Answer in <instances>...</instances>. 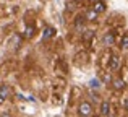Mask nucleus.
<instances>
[{"label":"nucleus","instance_id":"39448f33","mask_svg":"<svg viewBox=\"0 0 128 117\" xmlns=\"http://www.w3.org/2000/svg\"><path fill=\"white\" fill-rule=\"evenodd\" d=\"M114 42H115V33L114 31H109L104 34V44L106 46H112Z\"/></svg>","mask_w":128,"mask_h":117},{"label":"nucleus","instance_id":"2eb2a0df","mask_svg":"<svg viewBox=\"0 0 128 117\" xmlns=\"http://www.w3.org/2000/svg\"><path fill=\"white\" fill-rule=\"evenodd\" d=\"M75 2H81V0H75Z\"/></svg>","mask_w":128,"mask_h":117},{"label":"nucleus","instance_id":"4468645a","mask_svg":"<svg viewBox=\"0 0 128 117\" xmlns=\"http://www.w3.org/2000/svg\"><path fill=\"white\" fill-rule=\"evenodd\" d=\"M123 107H125V109H126V111H128V98L125 99V101H123Z\"/></svg>","mask_w":128,"mask_h":117},{"label":"nucleus","instance_id":"9d476101","mask_svg":"<svg viewBox=\"0 0 128 117\" xmlns=\"http://www.w3.org/2000/svg\"><path fill=\"white\" fill-rule=\"evenodd\" d=\"M96 16H97V13L94 12V10H91V12L86 13V18L89 20V21H94V20H96Z\"/></svg>","mask_w":128,"mask_h":117},{"label":"nucleus","instance_id":"7ed1b4c3","mask_svg":"<svg viewBox=\"0 0 128 117\" xmlns=\"http://www.w3.org/2000/svg\"><path fill=\"white\" fill-rule=\"evenodd\" d=\"M99 114L102 117H107L112 114V106H110L109 101H102L100 102V109H99Z\"/></svg>","mask_w":128,"mask_h":117},{"label":"nucleus","instance_id":"6e6552de","mask_svg":"<svg viewBox=\"0 0 128 117\" xmlns=\"http://www.w3.org/2000/svg\"><path fill=\"white\" fill-rule=\"evenodd\" d=\"M114 88L115 89H123L125 88V81H123L122 78H115L114 80Z\"/></svg>","mask_w":128,"mask_h":117},{"label":"nucleus","instance_id":"f8f14e48","mask_svg":"<svg viewBox=\"0 0 128 117\" xmlns=\"http://www.w3.org/2000/svg\"><path fill=\"white\" fill-rule=\"evenodd\" d=\"M32 34H34V28H32V26H29L28 29H26V38H32Z\"/></svg>","mask_w":128,"mask_h":117},{"label":"nucleus","instance_id":"423d86ee","mask_svg":"<svg viewBox=\"0 0 128 117\" xmlns=\"http://www.w3.org/2000/svg\"><path fill=\"white\" fill-rule=\"evenodd\" d=\"M92 10L96 13H104V12H106V3H104L102 0H97V2H94Z\"/></svg>","mask_w":128,"mask_h":117},{"label":"nucleus","instance_id":"20e7f679","mask_svg":"<svg viewBox=\"0 0 128 117\" xmlns=\"http://www.w3.org/2000/svg\"><path fill=\"white\" fill-rule=\"evenodd\" d=\"M10 94H12V88L8 85H0V99L5 101L10 98Z\"/></svg>","mask_w":128,"mask_h":117},{"label":"nucleus","instance_id":"0eeeda50","mask_svg":"<svg viewBox=\"0 0 128 117\" xmlns=\"http://www.w3.org/2000/svg\"><path fill=\"white\" fill-rule=\"evenodd\" d=\"M54 34H55V29L49 26V28H46V29H44V33H42V39H44V41H46V39H50Z\"/></svg>","mask_w":128,"mask_h":117},{"label":"nucleus","instance_id":"f257e3e1","mask_svg":"<svg viewBox=\"0 0 128 117\" xmlns=\"http://www.w3.org/2000/svg\"><path fill=\"white\" fill-rule=\"evenodd\" d=\"M78 114L80 115H92V104L88 101H83L78 107Z\"/></svg>","mask_w":128,"mask_h":117},{"label":"nucleus","instance_id":"9b49d317","mask_svg":"<svg viewBox=\"0 0 128 117\" xmlns=\"http://www.w3.org/2000/svg\"><path fill=\"white\" fill-rule=\"evenodd\" d=\"M89 86H91L92 89H94V88L97 89V88H100V81H99L97 78H96V80H91V81H89Z\"/></svg>","mask_w":128,"mask_h":117},{"label":"nucleus","instance_id":"ddd939ff","mask_svg":"<svg viewBox=\"0 0 128 117\" xmlns=\"http://www.w3.org/2000/svg\"><path fill=\"white\" fill-rule=\"evenodd\" d=\"M81 23H84V18H81V16H80L78 21H76V26H78V28H81Z\"/></svg>","mask_w":128,"mask_h":117},{"label":"nucleus","instance_id":"f03ea898","mask_svg":"<svg viewBox=\"0 0 128 117\" xmlns=\"http://www.w3.org/2000/svg\"><path fill=\"white\" fill-rule=\"evenodd\" d=\"M120 65H122V59H120L118 55H112V57L109 59V70L117 72V70L120 68Z\"/></svg>","mask_w":128,"mask_h":117},{"label":"nucleus","instance_id":"1a4fd4ad","mask_svg":"<svg viewBox=\"0 0 128 117\" xmlns=\"http://www.w3.org/2000/svg\"><path fill=\"white\" fill-rule=\"evenodd\" d=\"M120 47H123V49H128V34L122 36V39H120Z\"/></svg>","mask_w":128,"mask_h":117}]
</instances>
